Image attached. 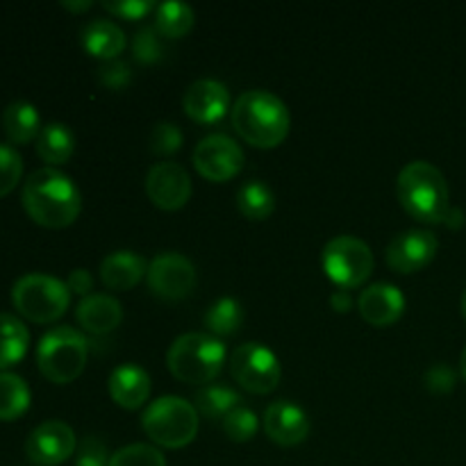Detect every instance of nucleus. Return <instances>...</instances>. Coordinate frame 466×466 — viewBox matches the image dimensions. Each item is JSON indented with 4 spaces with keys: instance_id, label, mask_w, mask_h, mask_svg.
I'll list each match as a JSON object with an SVG mask.
<instances>
[{
    "instance_id": "nucleus-41",
    "label": "nucleus",
    "mask_w": 466,
    "mask_h": 466,
    "mask_svg": "<svg viewBox=\"0 0 466 466\" xmlns=\"http://www.w3.org/2000/svg\"><path fill=\"white\" fill-rule=\"evenodd\" d=\"M62 5H64V7H66V9H71V12H85V9H89L94 3H91V0H82V3H73V0H64Z\"/></svg>"
},
{
    "instance_id": "nucleus-33",
    "label": "nucleus",
    "mask_w": 466,
    "mask_h": 466,
    "mask_svg": "<svg viewBox=\"0 0 466 466\" xmlns=\"http://www.w3.org/2000/svg\"><path fill=\"white\" fill-rule=\"evenodd\" d=\"M23 176V159L16 148L0 144V198L16 189Z\"/></svg>"
},
{
    "instance_id": "nucleus-21",
    "label": "nucleus",
    "mask_w": 466,
    "mask_h": 466,
    "mask_svg": "<svg viewBox=\"0 0 466 466\" xmlns=\"http://www.w3.org/2000/svg\"><path fill=\"white\" fill-rule=\"evenodd\" d=\"M82 46L94 57L112 62L126 48V35L121 27L109 18H96L82 27Z\"/></svg>"
},
{
    "instance_id": "nucleus-23",
    "label": "nucleus",
    "mask_w": 466,
    "mask_h": 466,
    "mask_svg": "<svg viewBox=\"0 0 466 466\" xmlns=\"http://www.w3.org/2000/svg\"><path fill=\"white\" fill-rule=\"evenodd\" d=\"M76 150V135L64 123H48L36 137V153L46 164H64Z\"/></svg>"
},
{
    "instance_id": "nucleus-22",
    "label": "nucleus",
    "mask_w": 466,
    "mask_h": 466,
    "mask_svg": "<svg viewBox=\"0 0 466 466\" xmlns=\"http://www.w3.org/2000/svg\"><path fill=\"white\" fill-rule=\"evenodd\" d=\"M3 130L12 144L25 146L35 141L41 132V118L35 105L25 100L9 103L3 112Z\"/></svg>"
},
{
    "instance_id": "nucleus-31",
    "label": "nucleus",
    "mask_w": 466,
    "mask_h": 466,
    "mask_svg": "<svg viewBox=\"0 0 466 466\" xmlns=\"http://www.w3.org/2000/svg\"><path fill=\"white\" fill-rule=\"evenodd\" d=\"M258 417H255L253 410L244 408V405L235 408L226 419H223V432H226L232 441H239V444L253 440V437L258 435Z\"/></svg>"
},
{
    "instance_id": "nucleus-24",
    "label": "nucleus",
    "mask_w": 466,
    "mask_h": 466,
    "mask_svg": "<svg viewBox=\"0 0 466 466\" xmlns=\"http://www.w3.org/2000/svg\"><path fill=\"white\" fill-rule=\"evenodd\" d=\"M30 346V332L25 323L14 314L0 312V369L21 362Z\"/></svg>"
},
{
    "instance_id": "nucleus-12",
    "label": "nucleus",
    "mask_w": 466,
    "mask_h": 466,
    "mask_svg": "<svg viewBox=\"0 0 466 466\" xmlns=\"http://www.w3.org/2000/svg\"><path fill=\"white\" fill-rule=\"evenodd\" d=\"M76 432L68 423L44 421L30 432L25 455L35 466H59L76 453Z\"/></svg>"
},
{
    "instance_id": "nucleus-32",
    "label": "nucleus",
    "mask_w": 466,
    "mask_h": 466,
    "mask_svg": "<svg viewBox=\"0 0 466 466\" xmlns=\"http://www.w3.org/2000/svg\"><path fill=\"white\" fill-rule=\"evenodd\" d=\"M159 36L162 35L150 25H144L141 30H137L135 39H132V53H135L137 62L155 64L164 57V46Z\"/></svg>"
},
{
    "instance_id": "nucleus-27",
    "label": "nucleus",
    "mask_w": 466,
    "mask_h": 466,
    "mask_svg": "<svg viewBox=\"0 0 466 466\" xmlns=\"http://www.w3.org/2000/svg\"><path fill=\"white\" fill-rule=\"evenodd\" d=\"M194 9L187 3H162L155 9V30L167 39H180V36L189 35L194 27Z\"/></svg>"
},
{
    "instance_id": "nucleus-34",
    "label": "nucleus",
    "mask_w": 466,
    "mask_h": 466,
    "mask_svg": "<svg viewBox=\"0 0 466 466\" xmlns=\"http://www.w3.org/2000/svg\"><path fill=\"white\" fill-rule=\"evenodd\" d=\"M182 130L171 121H162V123H155L153 132H150V150L155 155H173L182 148Z\"/></svg>"
},
{
    "instance_id": "nucleus-10",
    "label": "nucleus",
    "mask_w": 466,
    "mask_h": 466,
    "mask_svg": "<svg viewBox=\"0 0 466 466\" xmlns=\"http://www.w3.org/2000/svg\"><path fill=\"white\" fill-rule=\"evenodd\" d=\"M246 155L228 135H208L194 148V167L205 180L228 182L244 168Z\"/></svg>"
},
{
    "instance_id": "nucleus-35",
    "label": "nucleus",
    "mask_w": 466,
    "mask_h": 466,
    "mask_svg": "<svg viewBox=\"0 0 466 466\" xmlns=\"http://www.w3.org/2000/svg\"><path fill=\"white\" fill-rule=\"evenodd\" d=\"M98 80L100 85L107 86V89H126L132 80L130 64L118 62V59H112V62H105L103 66L98 68Z\"/></svg>"
},
{
    "instance_id": "nucleus-40",
    "label": "nucleus",
    "mask_w": 466,
    "mask_h": 466,
    "mask_svg": "<svg viewBox=\"0 0 466 466\" xmlns=\"http://www.w3.org/2000/svg\"><path fill=\"white\" fill-rule=\"evenodd\" d=\"M330 305H332V309H335V312H349V309L353 308V299H350L349 289L332 291Z\"/></svg>"
},
{
    "instance_id": "nucleus-15",
    "label": "nucleus",
    "mask_w": 466,
    "mask_h": 466,
    "mask_svg": "<svg viewBox=\"0 0 466 466\" xmlns=\"http://www.w3.org/2000/svg\"><path fill=\"white\" fill-rule=\"evenodd\" d=\"M182 107L191 121L212 126V123L221 121L230 109V91L223 82L203 77L187 86L185 96H182Z\"/></svg>"
},
{
    "instance_id": "nucleus-11",
    "label": "nucleus",
    "mask_w": 466,
    "mask_h": 466,
    "mask_svg": "<svg viewBox=\"0 0 466 466\" xmlns=\"http://www.w3.org/2000/svg\"><path fill=\"white\" fill-rule=\"evenodd\" d=\"M150 291L157 299L180 300L191 294L196 285V267L182 253H159L148 264Z\"/></svg>"
},
{
    "instance_id": "nucleus-29",
    "label": "nucleus",
    "mask_w": 466,
    "mask_h": 466,
    "mask_svg": "<svg viewBox=\"0 0 466 466\" xmlns=\"http://www.w3.org/2000/svg\"><path fill=\"white\" fill-rule=\"evenodd\" d=\"M244 323V308L237 299H221L205 314V326L214 337H230Z\"/></svg>"
},
{
    "instance_id": "nucleus-20",
    "label": "nucleus",
    "mask_w": 466,
    "mask_h": 466,
    "mask_svg": "<svg viewBox=\"0 0 466 466\" xmlns=\"http://www.w3.org/2000/svg\"><path fill=\"white\" fill-rule=\"evenodd\" d=\"M77 323L89 335H107L116 330L123 321V305L114 296L89 294L80 300L76 309Z\"/></svg>"
},
{
    "instance_id": "nucleus-43",
    "label": "nucleus",
    "mask_w": 466,
    "mask_h": 466,
    "mask_svg": "<svg viewBox=\"0 0 466 466\" xmlns=\"http://www.w3.org/2000/svg\"><path fill=\"white\" fill-rule=\"evenodd\" d=\"M460 308H462V317L466 319V289H464V294H462V303H460Z\"/></svg>"
},
{
    "instance_id": "nucleus-36",
    "label": "nucleus",
    "mask_w": 466,
    "mask_h": 466,
    "mask_svg": "<svg viewBox=\"0 0 466 466\" xmlns=\"http://www.w3.org/2000/svg\"><path fill=\"white\" fill-rule=\"evenodd\" d=\"M103 7L107 9L114 16L127 18V21H139L146 14H150L153 9H157V5L153 0H116V3H107L105 0Z\"/></svg>"
},
{
    "instance_id": "nucleus-3",
    "label": "nucleus",
    "mask_w": 466,
    "mask_h": 466,
    "mask_svg": "<svg viewBox=\"0 0 466 466\" xmlns=\"http://www.w3.org/2000/svg\"><path fill=\"white\" fill-rule=\"evenodd\" d=\"M396 196L405 212L421 223H444L451 212L444 173L426 159H417L400 168L396 177Z\"/></svg>"
},
{
    "instance_id": "nucleus-26",
    "label": "nucleus",
    "mask_w": 466,
    "mask_h": 466,
    "mask_svg": "<svg viewBox=\"0 0 466 466\" xmlns=\"http://www.w3.org/2000/svg\"><path fill=\"white\" fill-rule=\"evenodd\" d=\"M30 408V387L16 373H0V421H16Z\"/></svg>"
},
{
    "instance_id": "nucleus-25",
    "label": "nucleus",
    "mask_w": 466,
    "mask_h": 466,
    "mask_svg": "<svg viewBox=\"0 0 466 466\" xmlns=\"http://www.w3.org/2000/svg\"><path fill=\"white\" fill-rule=\"evenodd\" d=\"M237 208L250 221H264L276 209V194L262 180H248L237 191Z\"/></svg>"
},
{
    "instance_id": "nucleus-30",
    "label": "nucleus",
    "mask_w": 466,
    "mask_h": 466,
    "mask_svg": "<svg viewBox=\"0 0 466 466\" xmlns=\"http://www.w3.org/2000/svg\"><path fill=\"white\" fill-rule=\"evenodd\" d=\"M107 466H167V458L150 444H130L109 455Z\"/></svg>"
},
{
    "instance_id": "nucleus-8",
    "label": "nucleus",
    "mask_w": 466,
    "mask_h": 466,
    "mask_svg": "<svg viewBox=\"0 0 466 466\" xmlns=\"http://www.w3.org/2000/svg\"><path fill=\"white\" fill-rule=\"evenodd\" d=\"M373 253L362 239L339 235L323 246L321 267L339 289H355L373 273Z\"/></svg>"
},
{
    "instance_id": "nucleus-13",
    "label": "nucleus",
    "mask_w": 466,
    "mask_h": 466,
    "mask_svg": "<svg viewBox=\"0 0 466 466\" xmlns=\"http://www.w3.org/2000/svg\"><path fill=\"white\" fill-rule=\"evenodd\" d=\"M146 194L159 209L185 208L191 198V177L177 162H159L146 176Z\"/></svg>"
},
{
    "instance_id": "nucleus-4",
    "label": "nucleus",
    "mask_w": 466,
    "mask_h": 466,
    "mask_svg": "<svg viewBox=\"0 0 466 466\" xmlns=\"http://www.w3.org/2000/svg\"><path fill=\"white\" fill-rule=\"evenodd\" d=\"M168 371L187 385H208L226 364V346L208 332L180 335L167 353Z\"/></svg>"
},
{
    "instance_id": "nucleus-19",
    "label": "nucleus",
    "mask_w": 466,
    "mask_h": 466,
    "mask_svg": "<svg viewBox=\"0 0 466 466\" xmlns=\"http://www.w3.org/2000/svg\"><path fill=\"white\" fill-rule=\"evenodd\" d=\"M107 390L118 408L139 410L150 396V376L137 364H121L109 376Z\"/></svg>"
},
{
    "instance_id": "nucleus-16",
    "label": "nucleus",
    "mask_w": 466,
    "mask_h": 466,
    "mask_svg": "<svg viewBox=\"0 0 466 466\" xmlns=\"http://www.w3.org/2000/svg\"><path fill=\"white\" fill-rule=\"evenodd\" d=\"M264 432L280 446H299L309 437V419L291 400H276L264 410Z\"/></svg>"
},
{
    "instance_id": "nucleus-28",
    "label": "nucleus",
    "mask_w": 466,
    "mask_h": 466,
    "mask_svg": "<svg viewBox=\"0 0 466 466\" xmlns=\"http://www.w3.org/2000/svg\"><path fill=\"white\" fill-rule=\"evenodd\" d=\"M241 405V396L226 385H205L196 394V410L205 419H226L228 414Z\"/></svg>"
},
{
    "instance_id": "nucleus-2",
    "label": "nucleus",
    "mask_w": 466,
    "mask_h": 466,
    "mask_svg": "<svg viewBox=\"0 0 466 466\" xmlns=\"http://www.w3.org/2000/svg\"><path fill=\"white\" fill-rule=\"evenodd\" d=\"M230 112L237 135L255 148H276L289 135V109L271 91H244Z\"/></svg>"
},
{
    "instance_id": "nucleus-14",
    "label": "nucleus",
    "mask_w": 466,
    "mask_h": 466,
    "mask_svg": "<svg viewBox=\"0 0 466 466\" xmlns=\"http://www.w3.org/2000/svg\"><path fill=\"white\" fill-rule=\"evenodd\" d=\"M440 250L435 232L408 230L396 235L387 246V264L399 273H417L435 259Z\"/></svg>"
},
{
    "instance_id": "nucleus-5",
    "label": "nucleus",
    "mask_w": 466,
    "mask_h": 466,
    "mask_svg": "<svg viewBox=\"0 0 466 466\" xmlns=\"http://www.w3.org/2000/svg\"><path fill=\"white\" fill-rule=\"evenodd\" d=\"M89 341L71 326H57L46 332L36 349V364L44 378L55 385H68L85 371Z\"/></svg>"
},
{
    "instance_id": "nucleus-1",
    "label": "nucleus",
    "mask_w": 466,
    "mask_h": 466,
    "mask_svg": "<svg viewBox=\"0 0 466 466\" xmlns=\"http://www.w3.org/2000/svg\"><path fill=\"white\" fill-rule=\"evenodd\" d=\"M23 208L44 228H66L80 217L82 196L66 173L53 167L36 168L23 185Z\"/></svg>"
},
{
    "instance_id": "nucleus-37",
    "label": "nucleus",
    "mask_w": 466,
    "mask_h": 466,
    "mask_svg": "<svg viewBox=\"0 0 466 466\" xmlns=\"http://www.w3.org/2000/svg\"><path fill=\"white\" fill-rule=\"evenodd\" d=\"M423 382H426V390L432 391V394H449V391L455 390L458 376H455L449 364H435L426 371Z\"/></svg>"
},
{
    "instance_id": "nucleus-18",
    "label": "nucleus",
    "mask_w": 466,
    "mask_h": 466,
    "mask_svg": "<svg viewBox=\"0 0 466 466\" xmlns=\"http://www.w3.org/2000/svg\"><path fill=\"white\" fill-rule=\"evenodd\" d=\"M148 276V264L135 250H114L100 262V280L112 291H127Z\"/></svg>"
},
{
    "instance_id": "nucleus-9",
    "label": "nucleus",
    "mask_w": 466,
    "mask_h": 466,
    "mask_svg": "<svg viewBox=\"0 0 466 466\" xmlns=\"http://www.w3.org/2000/svg\"><path fill=\"white\" fill-rule=\"evenodd\" d=\"M232 378L250 394H271L282 376L276 353L259 341L237 346L230 358Z\"/></svg>"
},
{
    "instance_id": "nucleus-38",
    "label": "nucleus",
    "mask_w": 466,
    "mask_h": 466,
    "mask_svg": "<svg viewBox=\"0 0 466 466\" xmlns=\"http://www.w3.org/2000/svg\"><path fill=\"white\" fill-rule=\"evenodd\" d=\"M107 446L98 440V437H86L77 451L76 466H107Z\"/></svg>"
},
{
    "instance_id": "nucleus-39",
    "label": "nucleus",
    "mask_w": 466,
    "mask_h": 466,
    "mask_svg": "<svg viewBox=\"0 0 466 466\" xmlns=\"http://www.w3.org/2000/svg\"><path fill=\"white\" fill-rule=\"evenodd\" d=\"M66 287L71 294H80L86 299V296H89V291L94 289V278H91V273L85 271V268H76V271L68 273Z\"/></svg>"
},
{
    "instance_id": "nucleus-42",
    "label": "nucleus",
    "mask_w": 466,
    "mask_h": 466,
    "mask_svg": "<svg viewBox=\"0 0 466 466\" xmlns=\"http://www.w3.org/2000/svg\"><path fill=\"white\" fill-rule=\"evenodd\" d=\"M460 373H462V378L466 380V346H464L462 355H460Z\"/></svg>"
},
{
    "instance_id": "nucleus-7",
    "label": "nucleus",
    "mask_w": 466,
    "mask_h": 466,
    "mask_svg": "<svg viewBox=\"0 0 466 466\" xmlns=\"http://www.w3.org/2000/svg\"><path fill=\"white\" fill-rule=\"evenodd\" d=\"M12 303L18 314L35 323H53L68 309L71 291L66 282L46 273H27L12 287Z\"/></svg>"
},
{
    "instance_id": "nucleus-17",
    "label": "nucleus",
    "mask_w": 466,
    "mask_h": 466,
    "mask_svg": "<svg viewBox=\"0 0 466 466\" xmlns=\"http://www.w3.org/2000/svg\"><path fill=\"white\" fill-rule=\"evenodd\" d=\"M360 317L373 328H387L399 321L405 312V296L390 282H376L360 294Z\"/></svg>"
},
{
    "instance_id": "nucleus-6",
    "label": "nucleus",
    "mask_w": 466,
    "mask_h": 466,
    "mask_svg": "<svg viewBox=\"0 0 466 466\" xmlns=\"http://www.w3.org/2000/svg\"><path fill=\"white\" fill-rule=\"evenodd\" d=\"M141 428L155 444L182 449L198 435V410L180 396H162L144 410Z\"/></svg>"
}]
</instances>
